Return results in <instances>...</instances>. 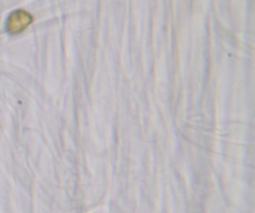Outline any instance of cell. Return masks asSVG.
<instances>
[{
  "mask_svg": "<svg viewBox=\"0 0 255 213\" xmlns=\"http://www.w3.org/2000/svg\"><path fill=\"white\" fill-rule=\"evenodd\" d=\"M31 14L24 10H16L7 17L6 29L10 34H20L32 22Z\"/></svg>",
  "mask_w": 255,
  "mask_h": 213,
  "instance_id": "1",
  "label": "cell"
}]
</instances>
